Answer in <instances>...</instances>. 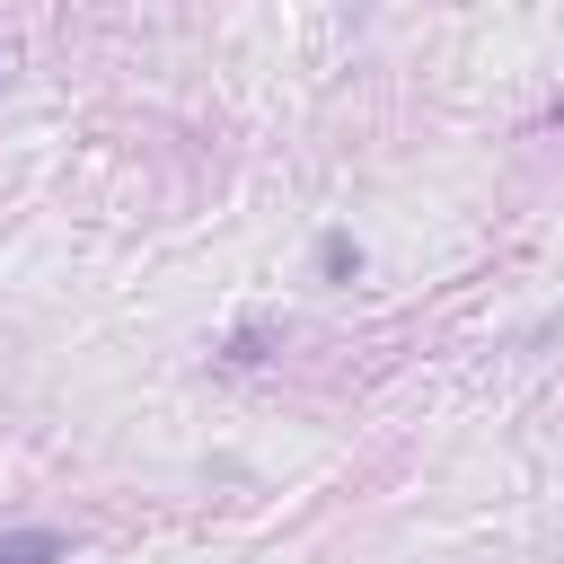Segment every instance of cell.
Wrapping results in <instances>:
<instances>
[{"mask_svg": "<svg viewBox=\"0 0 564 564\" xmlns=\"http://www.w3.org/2000/svg\"><path fill=\"white\" fill-rule=\"evenodd\" d=\"M0 564H62V538L53 529H9L0 538Z\"/></svg>", "mask_w": 564, "mask_h": 564, "instance_id": "obj_1", "label": "cell"}]
</instances>
